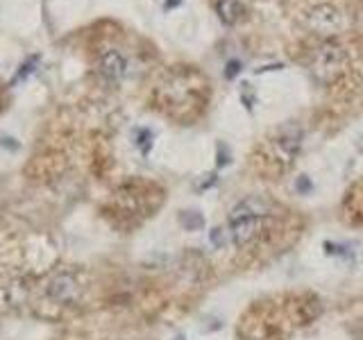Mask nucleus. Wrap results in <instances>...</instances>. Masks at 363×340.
<instances>
[{"label":"nucleus","instance_id":"ddd939ff","mask_svg":"<svg viewBox=\"0 0 363 340\" xmlns=\"http://www.w3.org/2000/svg\"><path fill=\"white\" fill-rule=\"evenodd\" d=\"M5 107V96H3V89H0V111H3Z\"/></svg>","mask_w":363,"mask_h":340},{"label":"nucleus","instance_id":"0eeeda50","mask_svg":"<svg viewBox=\"0 0 363 340\" xmlns=\"http://www.w3.org/2000/svg\"><path fill=\"white\" fill-rule=\"evenodd\" d=\"M309 26L318 32L332 34L343 26V16H340V11L332 5H318L309 11Z\"/></svg>","mask_w":363,"mask_h":340},{"label":"nucleus","instance_id":"1a4fd4ad","mask_svg":"<svg viewBox=\"0 0 363 340\" xmlns=\"http://www.w3.org/2000/svg\"><path fill=\"white\" fill-rule=\"evenodd\" d=\"M182 225H184L189 232H196L200 227H204V218L198 211H184L182 213Z\"/></svg>","mask_w":363,"mask_h":340},{"label":"nucleus","instance_id":"20e7f679","mask_svg":"<svg viewBox=\"0 0 363 340\" xmlns=\"http://www.w3.org/2000/svg\"><path fill=\"white\" fill-rule=\"evenodd\" d=\"M43 295L50 304L57 306H73L82 298V281L73 270H57L45 279Z\"/></svg>","mask_w":363,"mask_h":340},{"label":"nucleus","instance_id":"f257e3e1","mask_svg":"<svg viewBox=\"0 0 363 340\" xmlns=\"http://www.w3.org/2000/svg\"><path fill=\"white\" fill-rule=\"evenodd\" d=\"M204 91H207V79H202L200 73L189 68V71L173 73L166 79V84L159 86V102L173 116H177V111L189 116V111L200 109Z\"/></svg>","mask_w":363,"mask_h":340},{"label":"nucleus","instance_id":"6e6552de","mask_svg":"<svg viewBox=\"0 0 363 340\" xmlns=\"http://www.w3.org/2000/svg\"><path fill=\"white\" fill-rule=\"evenodd\" d=\"M216 14H218V18L225 26H234L243 14L241 0H218V3H216Z\"/></svg>","mask_w":363,"mask_h":340},{"label":"nucleus","instance_id":"39448f33","mask_svg":"<svg viewBox=\"0 0 363 340\" xmlns=\"http://www.w3.org/2000/svg\"><path fill=\"white\" fill-rule=\"evenodd\" d=\"M302 145V130L300 125H284V128L275 134V139H270V159H275L279 168L291 166Z\"/></svg>","mask_w":363,"mask_h":340},{"label":"nucleus","instance_id":"9d476101","mask_svg":"<svg viewBox=\"0 0 363 340\" xmlns=\"http://www.w3.org/2000/svg\"><path fill=\"white\" fill-rule=\"evenodd\" d=\"M152 145V132L150 130H141V139H139V147L143 152H147V147Z\"/></svg>","mask_w":363,"mask_h":340},{"label":"nucleus","instance_id":"f8f14e48","mask_svg":"<svg viewBox=\"0 0 363 340\" xmlns=\"http://www.w3.org/2000/svg\"><path fill=\"white\" fill-rule=\"evenodd\" d=\"M236 71H238V64L236 62H230V71H227V77H234Z\"/></svg>","mask_w":363,"mask_h":340},{"label":"nucleus","instance_id":"7ed1b4c3","mask_svg":"<svg viewBox=\"0 0 363 340\" xmlns=\"http://www.w3.org/2000/svg\"><path fill=\"white\" fill-rule=\"evenodd\" d=\"M347 64H350V57L343 45H338L336 41H327L313 52L311 73L318 82L332 84L347 71Z\"/></svg>","mask_w":363,"mask_h":340},{"label":"nucleus","instance_id":"423d86ee","mask_svg":"<svg viewBox=\"0 0 363 340\" xmlns=\"http://www.w3.org/2000/svg\"><path fill=\"white\" fill-rule=\"evenodd\" d=\"M98 73L107 84H121L128 73V60L113 48L102 50L98 57Z\"/></svg>","mask_w":363,"mask_h":340},{"label":"nucleus","instance_id":"f03ea898","mask_svg":"<svg viewBox=\"0 0 363 340\" xmlns=\"http://www.w3.org/2000/svg\"><path fill=\"white\" fill-rule=\"evenodd\" d=\"M270 215V204L259 198H245L234 204L230 211V238L236 247H245L255 241L259 232L264 230V222Z\"/></svg>","mask_w":363,"mask_h":340},{"label":"nucleus","instance_id":"9b49d317","mask_svg":"<svg viewBox=\"0 0 363 340\" xmlns=\"http://www.w3.org/2000/svg\"><path fill=\"white\" fill-rule=\"evenodd\" d=\"M223 232H225V230H220V227H216V230L211 232V241H213L216 245H218V247L225 245V234H223Z\"/></svg>","mask_w":363,"mask_h":340}]
</instances>
